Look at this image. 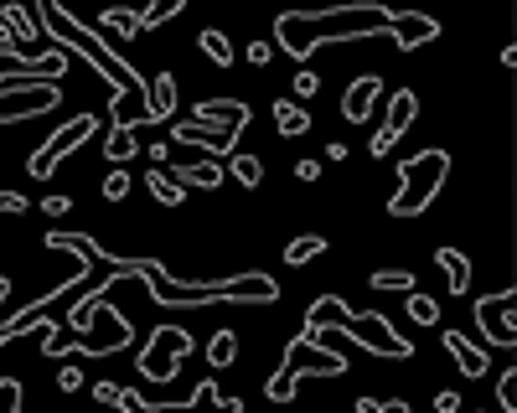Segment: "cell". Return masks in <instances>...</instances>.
I'll return each mask as SVG.
<instances>
[{"label": "cell", "mask_w": 517, "mask_h": 413, "mask_svg": "<svg viewBox=\"0 0 517 413\" xmlns=\"http://www.w3.org/2000/svg\"><path fill=\"white\" fill-rule=\"evenodd\" d=\"M88 258H109L114 274H135L146 279V295L156 305H177V310H197V305H275L279 285L275 274H233V279H218V285H187L171 269H161L156 258H119L114 248H88Z\"/></svg>", "instance_id": "1"}, {"label": "cell", "mask_w": 517, "mask_h": 413, "mask_svg": "<svg viewBox=\"0 0 517 413\" xmlns=\"http://www.w3.org/2000/svg\"><path fill=\"white\" fill-rule=\"evenodd\" d=\"M393 16L388 5H362V0H337V5H321V11H285L275 21V47L295 63H310V52L326 47V42H362V36H388L393 32Z\"/></svg>", "instance_id": "2"}, {"label": "cell", "mask_w": 517, "mask_h": 413, "mask_svg": "<svg viewBox=\"0 0 517 413\" xmlns=\"http://www.w3.org/2000/svg\"><path fill=\"white\" fill-rule=\"evenodd\" d=\"M36 21H42V36L47 42H57V47H67V52H78L88 67H98L104 73V83H109L119 98H129V94H146V78L135 73V67L114 52V42H104V36L94 32V26H83L67 5H57V0H42L36 5Z\"/></svg>", "instance_id": "3"}, {"label": "cell", "mask_w": 517, "mask_h": 413, "mask_svg": "<svg viewBox=\"0 0 517 413\" xmlns=\"http://www.w3.org/2000/svg\"><path fill=\"white\" fill-rule=\"evenodd\" d=\"M243 125H254V104H243V98H202L192 109V125H171V140L208 150V160H228Z\"/></svg>", "instance_id": "4"}, {"label": "cell", "mask_w": 517, "mask_h": 413, "mask_svg": "<svg viewBox=\"0 0 517 413\" xmlns=\"http://www.w3.org/2000/svg\"><path fill=\"white\" fill-rule=\"evenodd\" d=\"M347 372V357H341L337 347H326L321 331H300L290 336V347H285V362H279V372L269 378V388H264V398L269 403H295V393H300V382L306 378H341Z\"/></svg>", "instance_id": "5"}, {"label": "cell", "mask_w": 517, "mask_h": 413, "mask_svg": "<svg viewBox=\"0 0 517 413\" xmlns=\"http://www.w3.org/2000/svg\"><path fill=\"white\" fill-rule=\"evenodd\" d=\"M321 326H341L357 347H368L372 357H388V362H404V357H414L409 336H399L383 316H357V310H347L337 295H321V300L306 310V331H321Z\"/></svg>", "instance_id": "6"}, {"label": "cell", "mask_w": 517, "mask_h": 413, "mask_svg": "<svg viewBox=\"0 0 517 413\" xmlns=\"http://www.w3.org/2000/svg\"><path fill=\"white\" fill-rule=\"evenodd\" d=\"M451 176V156L445 150H420V156L399 160V191L388 196V217H420L424 206L440 196Z\"/></svg>", "instance_id": "7"}, {"label": "cell", "mask_w": 517, "mask_h": 413, "mask_svg": "<svg viewBox=\"0 0 517 413\" xmlns=\"http://www.w3.org/2000/svg\"><path fill=\"white\" fill-rule=\"evenodd\" d=\"M197 351L192 331H181V326H156V331L146 336V347H140V357H135V367L146 372L150 382H171L181 372V362Z\"/></svg>", "instance_id": "8"}, {"label": "cell", "mask_w": 517, "mask_h": 413, "mask_svg": "<svg viewBox=\"0 0 517 413\" xmlns=\"http://www.w3.org/2000/svg\"><path fill=\"white\" fill-rule=\"evenodd\" d=\"M94 129H98V114H73V119H67L63 129H52L47 140H42V150H36L32 156V166H26V171L36 176V181H47L52 171H57V166H63L67 156H73V150H78V145H88L94 140Z\"/></svg>", "instance_id": "9"}, {"label": "cell", "mask_w": 517, "mask_h": 413, "mask_svg": "<svg viewBox=\"0 0 517 413\" xmlns=\"http://www.w3.org/2000/svg\"><path fill=\"white\" fill-rule=\"evenodd\" d=\"M119 408L125 413H243V398H223L218 393V382H212V372H208L187 403H166V408H156V403H146L135 388H119Z\"/></svg>", "instance_id": "10"}, {"label": "cell", "mask_w": 517, "mask_h": 413, "mask_svg": "<svg viewBox=\"0 0 517 413\" xmlns=\"http://www.w3.org/2000/svg\"><path fill=\"white\" fill-rule=\"evenodd\" d=\"M57 98H63L57 83H32V78L0 83V125H26L36 114L57 109Z\"/></svg>", "instance_id": "11"}, {"label": "cell", "mask_w": 517, "mask_h": 413, "mask_svg": "<svg viewBox=\"0 0 517 413\" xmlns=\"http://www.w3.org/2000/svg\"><path fill=\"white\" fill-rule=\"evenodd\" d=\"M512 305H517V289H497V295L476 300V331H482L486 347H502V351H512V347H517Z\"/></svg>", "instance_id": "12"}, {"label": "cell", "mask_w": 517, "mask_h": 413, "mask_svg": "<svg viewBox=\"0 0 517 413\" xmlns=\"http://www.w3.org/2000/svg\"><path fill=\"white\" fill-rule=\"evenodd\" d=\"M378 98H383V78H378V73H362V78H357L352 88L341 94V114H347L352 125H368V119H372V104H378Z\"/></svg>", "instance_id": "13"}, {"label": "cell", "mask_w": 517, "mask_h": 413, "mask_svg": "<svg viewBox=\"0 0 517 413\" xmlns=\"http://www.w3.org/2000/svg\"><path fill=\"white\" fill-rule=\"evenodd\" d=\"M435 36H440V21L414 16V11H399V16H393L388 42H393V47H404V52H414V47H424V42H435Z\"/></svg>", "instance_id": "14"}, {"label": "cell", "mask_w": 517, "mask_h": 413, "mask_svg": "<svg viewBox=\"0 0 517 413\" xmlns=\"http://www.w3.org/2000/svg\"><path fill=\"white\" fill-rule=\"evenodd\" d=\"M440 347L455 357V367L466 372V378H486V367H492V357H486V347H476V341H466V331H440Z\"/></svg>", "instance_id": "15"}, {"label": "cell", "mask_w": 517, "mask_h": 413, "mask_svg": "<svg viewBox=\"0 0 517 413\" xmlns=\"http://www.w3.org/2000/svg\"><path fill=\"white\" fill-rule=\"evenodd\" d=\"M146 114H150V125H171V114H177V73L161 67L146 83Z\"/></svg>", "instance_id": "16"}, {"label": "cell", "mask_w": 517, "mask_h": 413, "mask_svg": "<svg viewBox=\"0 0 517 413\" xmlns=\"http://www.w3.org/2000/svg\"><path fill=\"white\" fill-rule=\"evenodd\" d=\"M166 176H171L181 191H187V186H202V191L223 186V166H218V160H208V156L192 160V166H166Z\"/></svg>", "instance_id": "17"}, {"label": "cell", "mask_w": 517, "mask_h": 413, "mask_svg": "<svg viewBox=\"0 0 517 413\" xmlns=\"http://www.w3.org/2000/svg\"><path fill=\"white\" fill-rule=\"evenodd\" d=\"M435 264H440V274H445V289L461 300L471 289V258L461 254V248H435Z\"/></svg>", "instance_id": "18"}, {"label": "cell", "mask_w": 517, "mask_h": 413, "mask_svg": "<svg viewBox=\"0 0 517 413\" xmlns=\"http://www.w3.org/2000/svg\"><path fill=\"white\" fill-rule=\"evenodd\" d=\"M420 119V98H414V88H399V94L388 98V119H383V129L399 140V135H409V125Z\"/></svg>", "instance_id": "19"}, {"label": "cell", "mask_w": 517, "mask_h": 413, "mask_svg": "<svg viewBox=\"0 0 517 413\" xmlns=\"http://www.w3.org/2000/svg\"><path fill=\"white\" fill-rule=\"evenodd\" d=\"M275 129L285 135V140H300V135L310 129L306 104H295V98H275Z\"/></svg>", "instance_id": "20"}, {"label": "cell", "mask_w": 517, "mask_h": 413, "mask_svg": "<svg viewBox=\"0 0 517 413\" xmlns=\"http://www.w3.org/2000/svg\"><path fill=\"white\" fill-rule=\"evenodd\" d=\"M0 26H5V32H11V42H47V36L36 32V21L26 16V11H21V5H0Z\"/></svg>", "instance_id": "21"}, {"label": "cell", "mask_w": 517, "mask_h": 413, "mask_svg": "<svg viewBox=\"0 0 517 413\" xmlns=\"http://www.w3.org/2000/svg\"><path fill=\"white\" fill-rule=\"evenodd\" d=\"M238 362V336L233 331H212L208 336V367L212 372H223V367Z\"/></svg>", "instance_id": "22"}, {"label": "cell", "mask_w": 517, "mask_h": 413, "mask_svg": "<svg viewBox=\"0 0 517 413\" xmlns=\"http://www.w3.org/2000/svg\"><path fill=\"white\" fill-rule=\"evenodd\" d=\"M223 176H233L238 186L254 191L258 181H264V160H258V156H243V150H233V156H228V171H223Z\"/></svg>", "instance_id": "23"}, {"label": "cell", "mask_w": 517, "mask_h": 413, "mask_svg": "<svg viewBox=\"0 0 517 413\" xmlns=\"http://www.w3.org/2000/svg\"><path fill=\"white\" fill-rule=\"evenodd\" d=\"M321 254H326L321 233H300V238L285 243V264H290V269H295V264H310V258H321Z\"/></svg>", "instance_id": "24"}, {"label": "cell", "mask_w": 517, "mask_h": 413, "mask_svg": "<svg viewBox=\"0 0 517 413\" xmlns=\"http://www.w3.org/2000/svg\"><path fill=\"white\" fill-rule=\"evenodd\" d=\"M197 47H202V57H212L218 67H233V47H228V36L218 32V26H202V32H197Z\"/></svg>", "instance_id": "25"}, {"label": "cell", "mask_w": 517, "mask_h": 413, "mask_svg": "<svg viewBox=\"0 0 517 413\" xmlns=\"http://www.w3.org/2000/svg\"><path fill=\"white\" fill-rule=\"evenodd\" d=\"M140 156V140L129 135V129H109V140H104V160L109 166H125V160Z\"/></svg>", "instance_id": "26"}, {"label": "cell", "mask_w": 517, "mask_h": 413, "mask_svg": "<svg viewBox=\"0 0 517 413\" xmlns=\"http://www.w3.org/2000/svg\"><path fill=\"white\" fill-rule=\"evenodd\" d=\"M98 26H104V32H119L129 42V36H140V11H119V5H109V11H104V16H98Z\"/></svg>", "instance_id": "27"}, {"label": "cell", "mask_w": 517, "mask_h": 413, "mask_svg": "<svg viewBox=\"0 0 517 413\" xmlns=\"http://www.w3.org/2000/svg\"><path fill=\"white\" fill-rule=\"evenodd\" d=\"M146 186H150V196H156L161 206H181V202H187V191H181L177 181H171V176L161 171V166H156V171L146 176Z\"/></svg>", "instance_id": "28"}, {"label": "cell", "mask_w": 517, "mask_h": 413, "mask_svg": "<svg viewBox=\"0 0 517 413\" xmlns=\"http://www.w3.org/2000/svg\"><path fill=\"white\" fill-rule=\"evenodd\" d=\"M404 310H409V320H414V326H440V300H430L424 289H409Z\"/></svg>", "instance_id": "29"}, {"label": "cell", "mask_w": 517, "mask_h": 413, "mask_svg": "<svg viewBox=\"0 0 517 413\" xmlns=\"http://www.w3.org/2000/svg\"><path fill=\"white\" fill-rule=\"evenodd\" d=\"M372 289H420V279L409 269H378L372 274Z\"/></svg>", "instance_id": "30"}, {"label": "cell", "mask_w": 517, "mask_h": 413, "mask_svg": "<svg viewBox=\"0 0 517 413\" xmlns=\"http://www.w3.org/2000/svg\"><path fill=\"white\" fill-rule=\"evenodd\" d=\"M181 11H187L181 0H166V5H146V11H140V32H150V26H161V21L181 16Z\"/></svg>", "instance_id": "31"}, {"label": "cell", "mask_w": 517, "mask_h": 413, "mask_svg": "<svg viewBox=\"0 0 517 413\" xmlns=\"http://www.w3.org/2000/svg\"><path fill=\"white\" fill-rule=\"evenodd\" d=\"M497 403H502V413H517V367L497 372Z\"/></svg>", "instance_id": "32"}, {"label": "cell", "mask_w": 517, "mask_h": 413, "mask_svg": "<svg viewBox=\"0 0 517 413\" xmlns=\"http://www.w3.org/2000/svg\"><path fill=\"white\" fill-rule=\"evenodd\" d=\"M129 186H135V181H129V171H125V166H114V171L104 176V196H109V202H125V196H129Z\"/></svg>", "instance_id": "33"}, {"label": "cell", "mask_w": 517, "mask_h": 413, "mask_svg": "<svg viewBox=\"0 0 517 413\" xmlns=\"http://www.w3.org/2000/svg\"><path fill=\"white\" fill-rule=\"evenodd\" d=\"M290 88H295V104H306V98H316V94H321V78H316L310 67H300V73L290 78Z\"/></svg>", "instance_id": "34"}, {"label": "cell", "mask_w": 517, "mask_h": 413, "mask_svg": "<svg viewBox=\"0 0 517 413\" xmlns=\"http://www.w3.org/2000/svg\"><path fill=\"white\" fill-rule=\"evenodd\" d=\"M0 413H21V382L0 378Z\"/></svg>", "instance_id": "35"}, {"label": "cell", "mask_w": 517, "mask_h": 413, "mask_svg": "<svg viewBox=\"0 0 517 413\" xmlns=\"http://www.w3.org/2000/svg\"><path fill=\"white\" fill-rule=\"evenodd\" d=\"M0 212H5V217H21V212H32V202H26L21 191H0Z\"/></svg>", "instance_id": "36"}, {"label": "cell", "mask_w": 517, "mask_h": 413, "mask_svg": "<svg viewBox=\"0 0 517 413\" xmlns=\"http://www.w3.org/2000/svg\"><path fill=\"white\" fill-rule=\"evenodd\" d=\"M57 388H63V393H78V388H83V367L67 362L63 372H57Z\"/></svg>", "instance_id": "37"}, {"label": "cell", "mask_w": 517, "mask_h": 413, "mask_svg": "<svg viewBox=\"0 0 517 413\" xmlns=\"http://www.w3.org/2000/svg\"><path fill=\"white\" fill-rule=\"evenodd\" d=\"M94 403H104V408H119V382H98V388H94Z\"/></svg>", "instance_id": "38"}, {"label": "cell", "mask_w": 517, "mask_h": 413, "mask_svg": "<svg viewBox=\"0 0 517 413\" xmlns=\"http://www.w3.org/2000/svg\"><path fill=\"white\" fill-rule=\"evenodd\" d=\"M42 212H47V217H67V212H73V202L57 191V196H42Z\"/></svg>", "instance_id": "39"}, {"label": "cell", "mask_w": 517, "mask_h": 413, "mask_svg": "<svg viewBox=\"0 0 517 413\" xmlns=\"http://www.w3.org/2000/svg\"><path fill=\"white\" fill-rule=\"evenodd\" d=\"M269 57H275L269 42H248V63H254V67H269Z\"/></svg>", "instance_id": "40"}, {"label": "cell", "mask_w": 517, "mask_h": 413, "mask_svg": "<svg viewBox=\"0 0 517 413\" xmlns=\"http://www.w3.org/2000/svg\"><path fill=\"white\" fill-rule=\"evenodd\" d=\"M393 145H399V140H393L388 129H378V135H372V145H368V150H372V160H383L388 150H393Z\"/></svg>", "instance_id": "41"}, {"label": "cell", "mask_w": 517, "mask_h": 413, "mask_svg": "<svg viewBox=\"0 0 517 413\" xmlns=\"http://www.w3.org/2000/svg\"><path fill=\"white\" fill-rule=\"evenodd\" d=\"M435 413H461V393H455V388H445V393L435 398Z\"/></svg>", "instance_id": "42"}, {"label": "cell", "mask_w": 517, "mask_h": 413, "mask_svg": "<svg viewBox=\"0 0 517 413\" xmlns=\"http://www.w3.org/2000/svg\"><path fill=\"white\" fill-rule=\"evenodd\" d=\"M295 176L300 181H321V160H295Z\"/></svg>", "instance_id": "43"}, {"label": "cell", "mask_w": 517, "mask_h": 413, "mask_svg": "<svg viewBox=\"0 0 517 413\" xmlns=\"http://www.w3.org/2000/svg\"><path fill=\"white\" fill-rule=\"evenodd\" d=\"M378 413H414V408H409L404 398H393V403H378Z\"/></svg>", "instance_id": "44"}, {"label": "cell", "mask_w": 517, "mask_h": 413, "mask_svg": "<svg viewBox=\"0 0 517 413\" xmlns=\"http://www.w3.org/2000/svg\"><path fill=\"white\" fill-rule=\"evenodd\" d=\"M357 413H378V398H357Z\"/></svg>", "instance_id": "45"}]
</instances>
